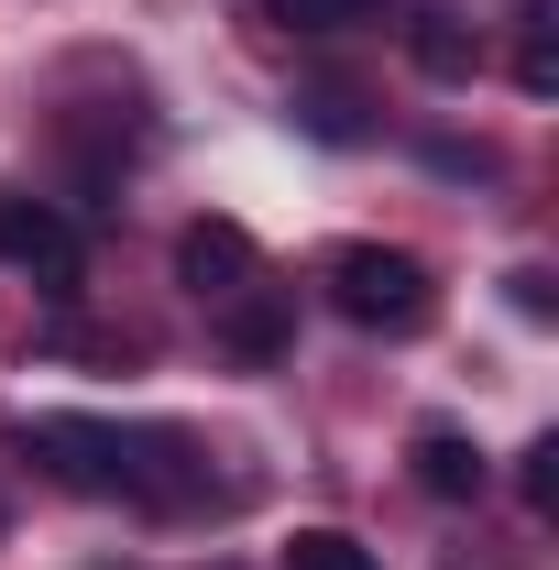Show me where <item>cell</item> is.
Returning a JSON list of instances; mask_svg holds the SVG:
<instances>
[{"label":"cell","instance_id":"10","mask_svg":"<svg viewBox=\"0 0 559 570\" xmlns=\"http://www.w3.org/2000/svg\"><path fill=\"white\" fill-rule=\"evenodd\" d=\"M296 121H307V132H318V142H362V132H373L351 88H318V99H296Z\"/></svg>","mask_w":559,"mask_h":570},{"label":"cell","instance_id":"3","mask_svg":"<svg viewBox=\"0 0 559 570\" xmlns=\"http://www.w3.org/2000/svg\"><path fill=\"white\" fill-rule=\"evenodd\" d=\"M0 264H22V275H45L67 296L77 285V219L56 198H33V187H0Z\"/></svg>","mask_w":559,"mask_h":570},{"label":"cell","instance_id":"9","mask_svg":"<svg viewBox=\"0 0 559 570\" xmlns=\"http://www.w3.org/2000/svg\"><path fill=\"white\" fill-rule=\"evenodd\" d=\"M285 570H384L362 538H341V527H296L285 538Z\"/></svg>","mask_w":559,"mask_h":570},{"label":"cell","instance_id":"1","mask_svg":"<svg viewBox=\"0 0 559 570\" xmlns=\"http://www.w3.org/2000/svg\"><path fill=\"white\" fill-rule=\"evenodd\" d=\"M330 307H341L351 330H384V341H406V330H428L439 318V285H428L418 253H384V242H351V253H330Z\"/></svg>","mask_w":559,"mask_h":570},{"label":"cell","instance_id":"11","mask_svg":"<svg viewBox=\"0 0 559 570\" xmlns=\"http://www.w3.org/2000/svg\"><path fill=\"white\" fill-rule=\"evenodd\" d=\"M516 483H527V504H538V515H559V439H538V450H527V472H516Z\"/></svg>","mask_w":559,"mask_h":570},{"label":"cell","instance_id":"6","mask_svg":"<svg viewBox=\"0 0 559 570\" xmlns=\"http://www.w3.org/2000/svg\"><path fill=\"white\" fill-rule=\"evenodd\" d=\"M219 341H231L242 362H275L285 341H296V318H285L275 285H242V296H219Z\"/></svg>","mask_w":559,"mask_h":570},{"label":"cell","instance_id":"12","mask_svg":"<svg viewBox=\"0 0 559 570\" xmlns=\"http://www.w3.org/2000/svg\"><path fill=\"white\" fill-rule=\"evenodd\" d=\"M504 296H516V318H549V307H559L549 264H516V275H504Z\"/></svg>","mask_w":559,"mask_h":570},{"label":"cell","instance_id":"2","mask_svg":"<svg viewBox=\"0 0 559 570\" xmlns=\"http://www.w3.org/2000/svg\"><path fill=\"white\" fill-rule=\"evenodd\" d=\"M22 450H33L67 494H133V428H110V417H33Z\"/></svg>","mask_w":559,"mask_h":570},{"label":"cell","instance_id":"5","mask_svg":"<svg viewBox=\"0 0 559 570\" xmlns=\"http://www.w3.org/2000/svg\"><path fill=\"white\" fill-rule=\"evenodd\" d=\"M406 472H418V494H439V504H472L493 483V461L461 439V428H418V450H406Z\"/></svg>","mask_w":559,"mask_h":570},{"label":"cell","instance_id":"8","mask_svg":"<svg viewBox=\"0 0 559 570\" xmlns=\"http://www.w3.org/2000/svg\"><path fill=\"white\" fill-rule=\"evenodd\" d=\"M406 45H418L428 77H472V33H461L450 11H418V22H406Z\"/></svg>","mask_w":559,"mask_h":570},{"label":"cell","instance_id":"7","mask_svg":"<svg viewBox=\"0 0 559 570\" xmlns=\"http://www.w3.org/2000/svg\"><path fill=\"white\" fill-rule=\"evenodd\" d=\"M264 22L285 33H362V22H384V0H253Z\"/></svg>","mask_w":559,"mask_h":570},{"label":"cell","instance_id":"4","mask_svg":"<svg viewBox=\"0 0 559 570\" xmlns=\"http://www.w3.org/2000/svg\"><path fill=\"white\" fill-rule=\"evenodd\" d=\"M176 275L198 285V296H242V285H253V230H242V219H198V230H176Z\"/></svg>","mask_w":559,"mask_h":570}]
</instances>
